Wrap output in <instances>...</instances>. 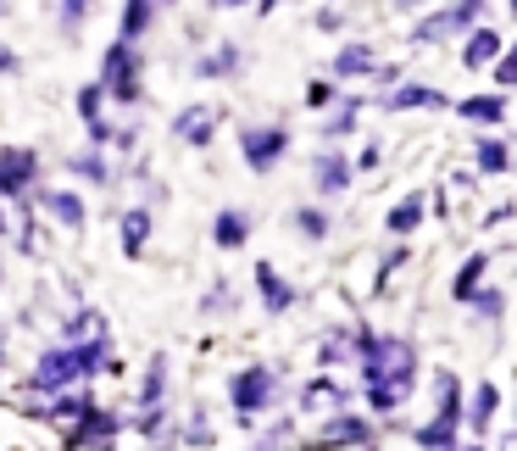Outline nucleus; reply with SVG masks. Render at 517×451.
<instances>
[{"mask_svg": "<svg viewBox=\"0 0 517 451\" xmlns=\"http://www.w3.org/2000/svg\"><path fill=\"white\" fill-rule=\"evenodd\" d=\"M411 368H418V357H411L401 340H379V345H367V396H373L379 413L401 407L406 384H411Z\"/></svg>", "mask_w": 517, "mask_h": 451, "instance_id": "1", "label": "nucleus"}, {"mask_svg": "<svg viewBox=\"0 0 517 451\" xmlns=\"http://www.w3.org/2000/svg\"><path fill=\"white\" fill-rule=\"evenodd\" d=\"M106 362V345H67V352H51L39 362V384H67L78 374H90V368Z\"/></svg>", "mask_w": 517, "mask_h": 451, "instance_id": "2", "label": "nucleus"}, {"mask_svg": "<svg viewBox=\"0 0 517 451\" xmlns=\"http://www.w3.org/2000/svg\"><path fill=\"white\" fill-rule=\"evenodd\" d=\"M106 90L117 100H134L139 95V84H134V39H117V45H112V56H106Z\"/></svg>", "mask_w": 517, "mask_h": 451, "instance_id": "3", "label": "nucleus"}, {"mask_svg": "<svg viewBox=\"0 0 517 451\" xmlns=\"http://www.w3.org/2000/svg\"><path fill=\"white\" fill-rule=\"evenodd\" d=\"M28 178H34V151H6L0 156V190L6 195L28 190Z\"/></svg>", "mask_w": 517, "mask_h": 451, "instance_id": "4", "label": "nucleus"}, {"mask_svg": "<svg viewBox=\"0 0 517 451\" xmlns=\"http://www.w3.org/2000/svg\"><path fill=\"white\" fill-rule=\"evenodd\" d=\"M284 151V129H262V134H245V156H251V168L267 173V162Z\"/></svg>", "mask_w": 517, "mask_h": 451, "instance_id": "5", "label": "nucleus"}, {"mask_svg": "<svg viewBox=\"0 0 517 451\" xmlns=\"http://www.w3.org/2000/svg\"><path fill=\"white\" fill-rule=\"evenodd\" d=\"M267 391H273V374H267V368H251V374H245V379L234 384V401L245 407V413H251V407H262V401H267Z\"/></svg>", "mask_w": 517, "mask_h": 451, "instance_id": "6", "label": "nucleus"}, {"mask_svg": "<svg viewBox=\"0 0 517 451\" xmlns=\"http://www.w3.org/2000/svg\"><path fill=\"white\" fill-rule=\"evenodd\" d=\"M356 440H367V429L356 418H340V423L323 429V446H356Z\"/></svg>", "mask_w": 517, "mask_h": 451, "instance_id": "7", "label": "nucleus"}, {"mask_svg": "<svg viewBox=\"0 0 517 451\" xmlns=\"http://www.w3.org/2000/svg\"><path fill=\"white\" fill-rule=\"evenodd\" d=\"M212 117H217L212 107H200V112H184V117H178V134H184V139H206V134H212Z\"/></svg>", "mask_w": 517, "mask_h": 451, "instance_id": "8", "label": "nucleus"}, {"mask_svg": "<svg viewBox=\"0 0 517 451\" xmlns=\"http://www.w3.org/2000/svg\"><path fill=\"white\" fill-rule=\"evenodd\" d=\"M506 112V100H462V117H473V123H495V117H501Z\"/></svg>", "mask_w": 517, "mask_h": 451, "instance_id": "9", "label": "nucleus"}, {"mask_svg": "<svg viewBox=\"0 0 517 451\" xmlns=\"http://www.w3.org/2000/svg\"><path fill=\"white\" fill-rule=\"evenodd\" d=\"M495 51H501V39H495V34H473V45H467V67H484Z\"/></svg>", "mask_w": 517, "mask_h": 451, "instance_id": "10", "label": "nucleus"}, {"mask_svg": "<svg viewBox=\"0 0 517 451\" xmlns=\"http://www.w3.org/2000/svg\"><path fill=\"white\" fill-rule=\"evenodd\" d=\"M418 218H423V201H401V207H396V218H389V229H418Z\"/></svg>", "mask_w": 517, "mask_h": 451, "instance_id": "11", "label": "nucleus"}, {"mask_svg": "<svg viewBox=\"0 0 517 451\" xmlns=\"http://www.w3.org/2000/svg\"><path fill=\"white\" fill-rule=\"evenodd\" d=\"M245 240V223L234 218V212H223V223H217V245H239Z\"/></svg>", "mask_w": 517, "mask_h": 451, "instance_id": "12", "label": "nucleus"}, {"mask_svg": "<svg viewBox=\"0 0 517 451\" xmlns=\"http://www.w3.org/2000/svg\"><path fill=\"white\" fill-rule=\"evenodd\" d=\"M262 290H267V301H273V306H289V284H278L273 268H262Z\"/></svg>", "mask_w": 517, "mask_h": 451, "instance_id": "13", "label": "nucleus"}, {"mask_svg": "<svg viewBox=\"0 0 517 451\" xmlns=\"http://www.w3.org/2000/svg\"><path fill=\"white\" fill-rule=\"evenodd\" d=\"M479 162H484V173H501L506 168V146H501V139H490V146L479 151Z\"/></svg>", "mask_w": 517, "mask_h": 451, "instance_id": "14", "label": "nucleus"}, {"mask_svg": "<svg viewBox=\"0 0 517 451\" xmlns=\"http://www.w3.org/2000/svg\"><path fill=\"white\" fill-rule=\"evenodd\" d=\"M122 240H129V251H139V245H145V212H129V229H122Z\"/></svg>", "mask_w": 517, "mask_h": 451, "instance_id": "15", "label": "nucleus"}, {"mask_svg": "<svg viewBox=\"0 0 517 451\" xmlns=\"http://www.w3.org/2000/svg\"><path fill=\"white\" fill-rule=\"evenodd\" d=\"M51 212L67 218V223H78V201H73V195H51Z\"/></svg>", "mask_w": 517, "mask_h": 451, "instance_id": "16", "label": "nucleus"}, {"mask_svg": "<svg viewBox=\"0 0 517 451\" xmlns=\"http://www.w3.org/2000/svg\"><path fill=\"white\" fill-rule=\"evenodd\" d=\"M490 407H495V391H479V401H473V423H484Z\"/></svg>", "mask_w": 517, "mask_h": 451, "instance_id": "17", "label": "nucleus"}, {"mask_svg": "<svg viewBox=\"0 0 517 451\" xmlns=\"http://www.w3.org/2000/svg\"><path fill=\"white\" fill-rule=\"evenodd\" d=\"M217 6H239V0H217Z\"/></svg>", "mask_w": 517, "mask_h": 451, "instance_id": "18", "label": "nucleus"}, {"mask_svg": "<svg viewBox=\"0 0 517 451\" xmlns=\"http://www.w3.org/2000/svg\"><path fill=\"white\" fill-rule=\"evenodd\" d=\"M512 6H517V0H512Z\"/></svg>", "mask_w": 517, "mask_h": 451, "instance_id": "19", "label": "nucleus"}]
</instances>
